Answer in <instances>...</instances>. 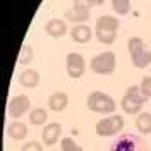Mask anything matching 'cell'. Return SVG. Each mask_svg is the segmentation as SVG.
<instances>
[{"label":"cell","mask_w":151,"mask_h":151,"mask_svg":"<svg viewBox=\"0 0 151 151\" xmlns=\"http://www.w3.org/2000/svg\"><path fill=\"white\" fill-rule=\"evenodd\" d=\"M110 151H141V150L136 148L134 136H124V137H120V139H117V141L113 142Z\"/></svg>","instance_id":"5bb4252c"},{"label":"cell","mask_w":151,"mask_h":151,"mask_svg":"<svg viewBox=\"0 0 151 151\" xmlns=\"http://www.w3.org/2000/svg\"><path fill=\"white\" fill-rule=\"evenodd\" d=\"M70 36L76 43H88L93 38V31L86 24H76L74 28L70 29Z\"/></svg>","instance_id":"7c38bea8"},{"label":"cell","mask_w":151,"mask_h":151,"mask_svg":"<svg viewBox=\"0 0 151 151\" xmlns=\"http://www.w3.org/2000/svg\"><path fill=\"white\" fill-rule=\"evenodd\" d=\"M47 119H48V112L45 108H33L31 112H29V122L33 124V125H43V124H47Z\"/></svg>","instance_id":"ac0fdd59"},{"label":"cell","mask_w":151,"mask_h":151,"mask_svg":"<svg viewBox=\"0 0 151 151\" xmlns=\"http://www.w3.org/2000/svg\"><path fill=\"white\" fill-rule=\"evenodd\" d=\"M112 9L119 16H125L131 10V0H112Z\"/></svg>","instance_id":"d6986e66"},{"label":"cell","mask_w":151,"mask_h":151,"mask_svg":"<svg viewBox=\"0 0 151 151\" xmlns=\"http://www.w3.org/2000/svg\"><path fill=\"white\" fill-rule=\"evenodd\" d=\"M60 136H62V125L58 122H50L43 127L41 141H43V144H47V146H53V144L58 142Z\"/></svg>","instance_id":"52a82bcc"},{"label":"cell","mask_w":151,"mask_h":151,"mask_svg":"<svg viewBox=\"0 0 151 151\" xmlns=\"http://www.w3.org/2000/svg\"><path fill=\"white\" fill-rule=\"evenodd\" d=\"M98 41H101L103 45H112L117 38V33H108V31H96Z\"/></svg>","instance_id":"603a6c76"},{"label":"cell","mask_w":151,"mask_h":151,"mask_svg":"<svg viewBox=\"0 0 151 151\" xmlns=\"http://www.w3.org/2000/svg\"><path fill=\"white\" fill-rule=\"evenodd\" d=\"M65 69H67V74L70 76L72 79H79L86 70L84 57L79 55V53H76V52L69 53L67 58H65Z\"/></svg>","instance_id":"5b68a950"},{"label":"cell","mask_w":151,"mask_h":151,"mask_svg":"<svg viewBox=\"0 0 151 151\" xmlns=\"http://www.w3.org/2000/svg\"><path fill=\"white\" fill-rule=\"evenodd\" d=\"M67 22L64 19H50L47 24H45V31H47L48 36L52 38H62L67 33Z\"/></svg>","instance_id":"9c48e42d"},{"label":"cell","mask_w":151,"mask_h":151,"mask_svg":"<svg viewBox=\"0 0 151 151\" xmlns=\"http://www.w3.org/2000/svg\"><path fill=\"white\" fill-rule=\"evenodd\" d=\"M139 88H141L142 94H144L146 98H151V76H144V77H142Z\"/></svg>","instance_id":"cb8c5ba5"},{"label":"cell","mask_w":151,"mask_h":151,"mask_svg":"<svg viewBox=\"0 0 151 151\" xmlns=\"http://www.w3.org/2000/svg\"><path fill=\"white\" fill-rule=\"evenodd\" d=\"M31 60H33V48L29 47V45H22L21 47V52H19L17 62L21 65H28Z\"/></svg>","instance_id":"44dd1931"},{"label":"cell","mask_w":151,"mask_h":151,"mask_svg":"<svg viewBox=\"0 0 151 151\" xmlns=\"http://www.w3.org/2000/svg\"><path fill=\"white\" fill-rule=\"evenodd\" d=\"M60 148H62V151H83V148L72 137H64L60 141Z\"/></svg>","instance_id":"7402d4cb"},{"label":"cell","mask_w":151,"mask_h":151,"mask_svg":"<svg viewBox=\"0 0 151 151\" xmlns=\"http://www.w3.org/2000/svg\"><path fill=\"white\" fill-rule=\"evenodd\" d=\"M88 108L94 113H103V115H112L117 108V103L112 96H108L103 91H93L88 96Z\"/></svg>","instance_id":"6da1fadb"},{"label":"cell","mask_w":151,"mask_h":151,"mask_svg":"<svg viewBox=\"0 0 151 151\" xmlns=\"http://www.w3.org/2000/svg\"><path fill=\"white\" fill-rule=\"evenodd\" d=\"M136 129L141 134H150L151 132V113L142 112L136 119Z\"/></svg>","instance_id":"e0dca14e"},{"label":"cell","mask_w":151,"mask_h":151,"mask_svg":"<svg viewBox=\"0 0 151 151\" xmlns=\"http://www.w3.org/2000/svg\"><path fill=\"white\" fill-rule=\"evenodd\" d=\"M120 26L119 19L115 16H100L96 19V31H108V33H117Z\"/></svg>","instance_id":"8fae6325"},{"label":"cell","mask_w":151,"mask_h":151,"mask_svg":"<svg viewBox=\"0 0 151 151\" xmlns=\"http://www.w3.org/2000/svg\"><path fill=\"white\" fill-rule=\"evenodd\" d=\"M144 41H142L141 38L137 36H132L129 41H127V50H129V53L131 55H136V53H139L141 50H144Z\"/></svg>","instance_id":"ffe728a7"},{"label":"cell","mask_w":151,"mask_h":151,"mask_svg":"<svg viewBox=\"0 0 151 151\" xmlns=\"http://www.w3.org/2000/svg\"><path fill=\"white\" fill-rule=\"evenodd\" d=\"M89 17H91V12L88 5H72L70 9L65 10V19L76 24H84Z\"/></svg>","instance_id":"ba28073f"},{"label":"cell","mask_w":151,"mask_h":151,"mask_svg":"<svg viewBox=\"0 0 151 151\" xmlns=\"http://www.w3.org/2000/svg\"><path fill=\"white\" fill-rule=\"evenodd\" d=\"M21 151H43V146H41V142H38V141H28L21 148Z\"/></svg>","instance_id":"d4e9b609"},{"label":"cell","mask_w":151,"mask_h":151,"mask_svg":"<svg viewBox=\"0 0 151 151\" xmlns=\"http://www.w3.org/2000/svg\"><path fill=\"white\" fill-rule=\"evenodd\" d=\"M105 0H86V5L88 7H96V5H103Z\"/></svg>","instance_id":"484cf974"},{"label":"cell","mask_w":151,"mask_h":151,"mask_svg":"<svg viewBox=\"0 0 151 151\" xmlns=\"http://www.w3.org/2000/svg\"><path fill=\"white\" fill-rule=\"evenodd\" d=\"M124 129V117L122 115H108L96 124V134L101 137H112L117 136Z\"/></svg>","instance_id":"3957f363"},{"label":"cell","mask_w":151,"mask_h":151,"mask_svg":"<svg viewBox=\"0 0 151 151\" xmlns=\"http://www.w3.org/2000/svg\"><path fill=\"white\" fill-rule=\"evenodd\" d=\"M7 134H9V137L12 139H16V141H21V139H24L26 136H28V125L22 122H16L9 124V127H7Z\"/></svg>","instance_id":"9a60e30c"},{"label":"cell","mask_w":151,"mask_h":151,"mask_svg":"<svg viewBox=\"0 0 151 151\" xmlns=\"http://www.w3.org/2000/svg\"><path fill=\"white\" fill-rule=\"evenodd\" d=\"M131 60H132V65L136 67V69H146L151 64V52L148 48H144L139 53L131 55Z\"/></svg>","instance_id":"2e32d148"},{"label":"cell","mask_w":151,"mask_h":151,"mask_svg":"<svg viewBox=\"0 0 151 151\" xmlns=\"http://www.w3.org/2000/svg\"><path fill=\"white\" fill-rule=\"evenodd\" d=\"M141 151H144V150H141Z\"/></svg>","instance_id":"83f0119b"},{"label":"cell","mask_w":151,"mask_h":151,"mask_svg":"<svg viewBox=\"0 0 151 151\" xmlns=\"http://www.w3.org/2000/svg\"><path fill=\"white\" fill-rule=\"evenodd\" d=\"M67 105H69V96L64 91H55V93L50 94V98H48V108L53 110V112L65 110Z\"/></svg>","instance_id":"30bf717a"},{"label":"cell","mask_w":151,"mask_h":151,"mask_svg":"<svg viewBox=\"0 0 151 151\" xmlns=\"http://www.w3.org/2000/svg\"><path fill=\"white\" fill-rule=\"evenodd\" d=\"M74 5H86V0H74Z\"/></svg>","instance_id":"4316f807"},{"label":"cell","mask_w":151,"mask_h":151,"mask_svg":"<svg viewBox=\"0 0 151 151\" xmlns=\"http://www.w3.org/2000/svg\"><path fill=\"white\" fill-rule=\"evenodd\" d=\"M148 98L142 94L141 88L139 86H131L127 91H125V96L122 98V110L129 115H136V113L141 112L142 103L146 101Z\"/></svg>","instance_id":"7a4b0ae2"},{"label":"cell","mask_w":151,"mask_h":151,"mask_svg":"<svg viewBox=\"0 0 151 151\" xmlns=\"http://www.w3.org/2000/svg\"><path fill=\"white\" fill-rule=\"evenodd\" d=\"M115 53L112 52H101L98 55H94L91 58V70L94 74H100V76H108L115 70Z\"/></svg>","instance_id":"277c9868"},{"label":"cell","mask_w":151,"mask_h":151,"mask_svg":"<svg viewBox=\"0 0 151 151\" xmlns=\"http://www.w3.org/2000/svg\"><path fill=\"white\" fill-rule=\"evenodd\" d=\"M29 110V98L26 94H17L14 96L7 105V113L12 119H19Z\"/></svg>","instance_id":"8992f818"},{"label":"cell","mask_w":151,"mask_h":151,"mask_svg":"<svg viewBox=\"0 0 151 151\" xmlns=\"http://www.w3.org/2000/svg\"><path fill=\"white\" fill-rule=\"evenodd\" d=\"M19 83L22 88H36L40 84V74H38V70L35 69H24L21 74H19Z\"/></svg>","instance_id":"4fadbf2b"}]
</instances>
